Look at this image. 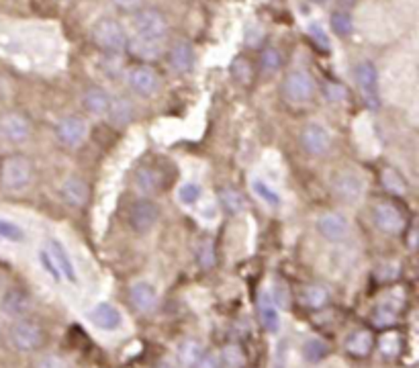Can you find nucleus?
<instances>
[{
    "label": "nucleus",
    "instance_id": "obj_1",
    "mask_svg": "<svg viewBox=\"0 0 419 368\" xmlns=\"http://www.w3.org/2000/svg\"><path fill=\"white\" fill-rule=\"evenodd\" d=\"M90 41L105 53H121L127 46V33L113 16H100L90 29Z\"/></svg>",
    "mask_w": 419,
    "mask_h": 368
},
{
    "label": "nucleus",
    "instance_id": "obj_2",
    "mask_svg": "<svg viewBox=\"0 0 419 368\" xmlns=\"http://www.w3.org/2000/svg\"><path fill=\"white\" fill-rule=\"evenodd\" d=\"M315 92H317V82L311 76V72L303 68L286 72L280 82V94L291 105H307L313 101Z\"/></svg>",
    "mask_w": 419,
    "mask_h": 368
},
{
    "label": "nucleus",
    "instance_id": "obj_3",
    "mask_svg": "<svg viewBox=\"0 0 419 368\" xmlns=\"http://www.w3.org/2000/svg\"><path fill=\"white\" fill-rule=\"evenodd\" d=\"M33 180V164L31 160L27 155H21V153H15V155H9L4 162H2V168H0V183L6 190L11 193H21L25 190Z\"/></svg>",
    "mask_w": 419,
    "mask_h": 368
},
{
    "label": "nucleus",
    "instance_id": "obj_4",
    "mask_svg": "<svg viewBox=\"0 0 419 368\" xmlns=\"http://www.w3.org/2000/svg\"><path fill=\"white\" fill-rule=\"evenodd\" d=\"M373 223L385 235H401L407 230V215L395 200H378L373 207Z\"/></svg>",
    "mask_w": 419,
    "mask_h": 368
},
{
    "label": "nucleus",
    "instance_id": "obj_5",
    "mask_svg": "<svg viewBox=\"0 0 419 368\" xmlns=\"http://www.w3.org/2000/svg\"><path fill=\"white\" fill-rule=\"evenodd\" d=\"M9 339H11L13 348L19 352H35L43 346L46 332L39 323L33 322V320H19L9 329Z\"/></svg>",
    "mask_w": 419,
    "mask_h": 368
},
{
    "label": "nucleus",
    "instance_id": "obj_6",
    "mask_svg": "<svg viewBox=\"0 0 419 368\" xmlns=\"http://www.w3.org/2000/svg\"><path fill=\"white\" fill-rule=\"evenodd\" d=\"M133 29H135V35H140L143 39H152V41H162L166 39L168 35V19L162 11L157 9H140L135 13V19H133Z\"/></svg>",
    "mask_w": 419,
    "mask_h": 368
},
{
    "label": "nucleus",
    "instance_id": "obj_7",
    "mask_svg": "<svg viewBox=\"0 0 419 368\" xmlns=\"http://www.w3.org/2000/svg\"><path fill=\"white\" fill-rule=\"evenodd\" d=\"M354 78H356L358 91L368 108L381 107V94H378V72L373 61L362 60L354 66Z\"/></svg>",
    "mask_w": 419,
    "mask_h": 368
},
{
    "label": "nucleus",
    "instance_id": "obj_8",
    "mask_svg": "<svg viewBox=\"0 0 419 368\" xmlns=\"http://www.w3.org/2000/svg\"><path fill=\"white\" fill-rule=\"evenodd\" d=\"M331 193L342 203H356L364 195V180L354 170H342L331 178Z\"/></svg>",
    "mask_w": 419,
    "mask_h": 368
},
{
    "label": "nucleus",
    "instance_id": "obj_9",
    "mask_svg": "<svg viewBox=\"0 0 419 368\" xmlns=\"http://www.w3.org/2000/svg\"><path fill=\"white\" fill-rule=\"evenodd\" d=\"M88 138V123L78 115H68L56 125V139L63 148L76 150Z\"/></svg>",
    "mask_w": 419,
    "mask_h": 368
},
{
    "label": "nucleus",
    "instance_id": "obj_10",
    "mask_svg": "<svg viewBox=\"0 0 419 368\" xmlns=\"http://www.w3.org/2000/svg\"><path fill=\"white\" fill-rule=\"evenodd\" d=\"M331 133L327 131V127L319 123H307L301 129V145L303 150L313 155V158H321L327 155L331 150Z\"/></svg>",
    "mask_w": 419,
    "mask_h": 368
},
{
    "label": "nucleus",
    "instance_id": "obj_11",
    "mask_svg": "<svg viewBox=\"0 0 419 368\" xmlns=\"http://www.w3.org/2000/svg\"><path fill=\"white\" fill-rule=\"evenodd\" d=\"M0 138L15 145L25 143L31 138V125L27 121V117L16 111L0 115Z\"/></svg>",
    "mask_w": 419,
    "mask_h": 368
},
{
    "label": "nucleus",
    "instance_id": "obj_12",
    "mask_svg": "<svg viewBox=\"0 0 419 368\" xmlns=\"http://www.w3.org/2000/svg\"><path fill=\"white\" fill-rule=\"evenodd\" d=\"M317 233L331 244H342L350 237V221L342 213H324L317 219Z\"/></svg>",
    "mask_w": 419,
    "mask_h": 368
},
{
    "label": "nucleus",
    "instance_id": "obj_13",
    "mask_svg": "<svg viewBox=\"0 0 419 368\" xmlns=\"http://www.w3.org/2000/svg\"><path fill=\"white\" fill-rule=\"evenodd\" d=\"M160 209L150 199H138L129 207V225L135 233H148L157 223Z\"/></svg>",
    "mask_w": 419,
    "mask_h": 368
},
{
    "label": "nucleus",
    "instance_id": "obj_14",
    "mask_svg": "<svg viewBox=\"0 0 419 368\" xmlns=\"http://www.w3.org/2000/svg\"><path fill=\"white\" fill-rule=\"evenodd\" d=\"M129 86L131 91L135 92L141 98H150L154 96L157 88H160V80L155 76V72L150 68V66H135L131 72H129Z\"/></svg>",
    "mask_w": 419,
    "mask_h": 368
},
{
    "label": "nucleus",
    "instance_id": "obj_15",
    "mask_svg": "<svg viewBox=\"0 0 419 368\" xmlns=\"http://www.w3.org/2000/svg\"><path fill=\"white\" fill-rule=\"evenodd\" d=\"M60 195H62L63 203L72 209H82L86 203H88V197H90V188L84 178L80 176H68L62 183V188H60Z\"/></svg>",
    "mask_w": 419,
    "mask_h": 368
},
{
    "label": "nucleus",
    "instance_id": "obj_16",
    "mask_svg": "<svg viewBox=\"0 0 419 368\" xmlns=\"http://www.w3.org/2000/svg\"><path fill=\"white\" fill-rule=\"evenodd\" d=\"M125 49L129 51L131 58L140 60L141 63H148V61H155L160 56H162V41H152V39H143L140 35H133V37H127V46Z\"/></svg>",
    "mask_w": 419,
    "mask_h": 368
},
{
    "label": "nucleus",
    "instance_id": "obj_17",
    "mask_svg": "<svg viewBox=\"0 0 419 368\" xmlns=\"http://www.w3.org/2000/svg\"><path fill=\"white\" fill-rule=\"evenodd\" d=\"M133 184H135V190L140 195L150 197V195H155L162 188L164 178H162L160 170L152 168V166H140L133 172Z\"/></svg>",
    "mask_w": 419,
    "mask_h": 368
},
{
    "label": "nucleus",
    "instance_id": "obj_18",
    "mask_svg": "<svg viewBox=\"0 0 419 368\" xmlns=\"http://www.w3.org/2000/svg\"><path fill=\"white\" fill-rule=\"evenodd\" d=\"M168 61L178 74H188L195 68V49L188 41H176L168 51Z\"/></svg>",
    "mask_w": 419,
    "mask_h": 368
},
{
    "label": "nucleus",
    "instance_id": "obj_19",
    "mask_svg": "<svg viewBox=\"0 0 419 368\" xmlns=\"http://www.w3.org/2000/svg\"><path fill=\"white\" fill-rule=\"evenodd\" d=\"M129 299H131V305L135 307L138 311L148 313V311H152L155 307V303H157V292H155V289L150 282L140 280V282L131 285V289H129Z\"/></svg>",
    "mask_w": 419,
    "mask_h": 368
},
{
    "label": "nucleus",
    "instance_id": "obj_20",
    "mask_svg": "<svg viewBox=\"0 0 419 368\" xmlns=\"http://www.w3.org/2000/svg\"><path fill=\"white\" fill-rule=\"evenodd\" d=\"M88 320H90L96 327L110 332V329H117V327L121 325V311L115 305H110V303H98V305L94 307L93 311L88 313Z\"/></svg>",
    "mask_w": 419,
    "mask_h": 368
},
{
    "label": "nucleus",
    "instance_id": "obj_21",
    "mask_svg": "<svg viewBox=\"0 0 419 368\" xmlns=\"http://www.w3.org/2000/svg\"><path fill=\"white\" fill-rule=\"evenodd\" d=\"M343 348L354 358H366L374 348L373 332L371 329H358L354 334H350L346 344H343Z\"/></svg>",
    "mask_w": 419,
    "mask_h": 368
},
{
    "label": "nucleus",
    "instance_id": "obj_22",
    "mask_svg": "<svg viewBox=\"0 0 419 368\" xmlns=\"http://www.w3.org/2000/svg\"><path fill=\"white\" fill-rule=\"evenodd\" d=\"M29 305H31V299H29V295L23 291V289H11V291H6V295L2 297V303H0L2 311L6 315H11V317L25 315Z\"/></svg>",
    "mask_w": 419,
    "mask_h": 368
},
{
    "label": "nucleus",
    "instance_id": "obj_23",
    "mask_svg": "<svg viewBox=\"0 0 419 368\" xmlns=\"http://www.w3.org/2000/svg\"><path fill=\"white\" fill-rule=\"evenodd\" d=\"M258 311H260V322L264 325L268 334H276L280 329V315L279 307L274 305V301L270 299L268 292H262L258 299Z\"/></svg>",
    "mask_w": 419,
    "mask_h": 368
},
{
    "label": "nucleus",
    "instance_id": "obj_24",
    "mask_svg": "<svg viewBox=\"0 0 419 368\" xmlns=\"http://www.w3.org/2000/svg\"><path fill=\"white\" fill-rule=\"evenodd\" d=\"M110 96L103 88H88L82 96V107L94 117H105L109 111Z\"/></svg>",
    "mask_w": 419,
    "mask_h": 368
},
{
    "label": "nucleus",
    "instance_id": "obj_25",
    "mask_svg": "<svg viewBox=\"0 0 419 368\" xmlns=\"http://www.w3.org/2000/svg\"><path fill=\"white\" fill-rule=\"evenodd\" d=\"M133 115H135V108H133V103H131L129 98H125V96H115V98H110L107 117H109V121L113 123V125L123 127L127 123H131Z\"/></svg>",
    "mask_w": 419,
    "mask_h": 368
},
{
    "label": "nucleus",
    "instance_id": "obj_26",
    "mask_svg": "<svg viewBox=\"0 0 419 368\" xmlns=\"http://www.w3.org/2000/svg\"><path fill=\"white\" fill-rule=\"evenodd\" d=\"M219 205H221V209L227 215H239L248 209L246 197L237 188H233V186L219 188Z\"/></svg>",
    "mask_w": 419,
    "mask_h": 368
},
{
    "label": "nucleus",
    "instance_id": "obj_27",
    "mask_svg": "<svg viewBox=\"0 0 419 368\" xmlns=\"http://www.w3.org/2000/svg\"><path fill=\"white\" fill-rule=\"evenodd\" d=\"M381 184H383V188L387 190L388 195H393V197H405L407 190H409L407 178L399 170L390 168V166H385V168L381 170Z\"/></svg>",
    "mask_w": 419,
    "mask_h": 368
},
{
    "label": "nucleus",
    "instance_id": "obj_28",
    "mask_svg": "<svg viewBox=\"0 0 419 368\" xmlns=\"http://www.w3.org/2000/svg\"><path fill=\"white\" fill-rule=\"evenodd\" d=\"M47 250H49L51 258H53V262H56V266H58L60 275H62L63 278H68L70 282H76L78 276H76V270H74V264H72V260H70L68 252L63 250V245L60 244L58 240H49Z\"/></svg>",
    "mask_w": 419,
    "mask_h": 368
},
{
    "label": "nucleus",
    "instance_id": "obj_29",
    "mask_svg": "<svg viewBox=\"0 0 419 368\" xmlns=\"http://www.w3.org/2000/svg\"><path fill=\"white\" fill-rule=\"evenodd\" d=\"M202 356H205L202 344L197 339H185L178 348V360L185 368H197Z\"/></svg>",
    "mask_w": 419,
    "mask_h": 368
},
{
    "label": "nucleus",
    "instance_id": "obj_30",
    "mask_svg": "<svg viewBox=\"0 0 419 368\" xmlns=\"http://www.w3.org/2000/svg\"><path fill=\"white\" fill-rule=\"evenodd\" d=\"M229 74L239 86H249L254 80V66L246 56H237L229 66Z\"/></svg>",
    "mask_w": 419,
    "mask_h": 368
},
{
    "label": "nucleus",
    "instance_id": "obj_31",
    "mask_svg": "<svg viewBox=\"0 0 419 368\" xmlns=\"http://www.w3.org/2000/svg\"><path fill=\"white\" fill-rule=\"evenodd\" d=\"M282 63H284V58H282V51H280L279 47L268 46L262 49V53H260V70L264 72L266 76L276 74L282 68Z\"/></svg>",
    "mask_w": 419,
    "mask_h": 368
},
{
    "label": "nucleus",
    "instance_id": "obj_32",
    "mask_svg": "<svg viewBox=\"0 0 419 368\" xmlns=\"http://www.w3.org/2000/svg\"><path fill=\"white\" fill-rule=\"evenodd\" d=\"M303 303L311 309H321L329 303V292L321 285H307L303 289Z\"/></svg>",
    "mask_w": 419,
    "mask_h": 368
},
{
    "label": "nucleus",
    "instance_id": "obj_33",
    "mask_svg": "<svg viewBox=\"0 0 419 368\" xmlns=\"http://www.w3.org/2000/svg\"><path fill=\"white\" fill-rule=\"evenodd\" d=\"M329 23H331V29L338 37H350L352 31H354V21H352V15L350 11H333L331 16H329Z\"/></svg>",
    "mask_w": 419,
    "mask_h": 368
},
{
    "label": "nucleus",
    "instance_id": "obj_34",
    "mask_svg": "<svg viewBox=\"0 0 419 368\" xmlns=\"http://www.w3.org/2000/svg\"><path fill=\"white\" fill-rule=\"evenodd\" d=\"M252 190L256 193V197L260 200H264L268 207H280L282 205V197L279 193L270 186L268 183H264L262 178H254L252 180Z\"/></svg>",
    "mask_w": 419,
    "mask_h": 368
},
{
    "label": "nucleus",
    "instance_id": "obj_35",
    "mask_svg": "<svg viewBox=\"0 0 419 368\" xmlns=\"http://www.w3.org/2000/svg\"><path fill=\"white\" fill-rule=\"evenodd\" d=\"M378 348H381L383 356L395 358L397 354L401 352V348H403V337H401L399 332H385L381 336V339H378Z\"/></svg>",
    "mask_w": 419,
    "mask_h": 368
},
{
    "label": "nucleus",
    "instance_id": "obj_36",
    "mask_svg": "<svg viewBox=\"0 0 419 368\" xmlns=\"http://www.w3.org/2000/svg\"><path fill=\"white\" fill-rule=\"evenodd\" d=\"M197 262H199V266H201L202 270H211V268L215 266V262H217V252H215L213 240H209V237L201 240V244L197 247Z\"/></svg>",
    "mask_w": 419,
    "mask_h": 368
},
{
    "label": "nucleus",
    "instance_id": "obj_37",
    "mask_svg": "<svg viewBox=\"0 0 419 368\" xmlns=\"http://www.w3.org/2000/svg\"><path fill=\"white\" fill-rule=\"evenodd\" d=\"M327 354H329V346H327V342H324V339H309L303 346V356H305V360L311 362V364L321 362Z\"/></svg>",
    "mask_w": 419,
    "mask_h": 368
},
{
    "label": "nucleus",
    "instance_id": "obj_38",
    "mask_svg": "<svg viewBox=\"0 0 419 368\" xmlns=\"http://www.w3.org/2000/svg\"><path fill=\"white\" fill-rule=\"evenodd\" d=\"M219 360H221L227 368H244V364H246V354H244V350H242L239 346L229 344V346L223 348Z\"/></svg>",
    "mask_w": 419,
    "mask_h": 368
},
{
    "label": "nucleus",
    "instance_id": "obj_39",
    "mask_svg": "<svg viewBox=\"0 0 419 368\" xmlns=\"http://www.w3.org/2000/svg\"><path fill=\"white\" fill-rule=\"evenodd\" d=\"M397 309L395 307H390L388 303H383V305H378L374 309V315H373V323L376 327H388V325H393V323L397 322Z\"/></svg>",
    "mask_w": 419,
    "mask_h": 368
},
{
    "label": "nucleus",
    "instance_id": "obj_40",
    "mask_svg": "<svg viewBox=\"0 0 419 368\" xmlns=\"http://www.w3.org/2000/svg\"><path fill=\"white\" fill-rule=\"evenodd\" d=\"M0 240H6V242H23V240H25V231L21 230L16 223H11V221L0 219Z\"/></svg>",
    "mask_w": 419,
    "mask_h": 368
},
{
    "label": "nucleus",
    "instance_id": "obj_41",
    "mask_svg": "<svg viewBox=\"0 0 419 368\" xmlns=\"http://www.w3.org/2000/svg\"><path fill=\"white\" fill-rule=\"evenodd\" d=\"M201 186L197 183H187L180 186V190H178V199H180V203L182 205H187V207H190V205H195L197 200L201 199Z\"/></svg>",
    "mask_w": 419,
    "mask_h": 368
},
{
    "label": "nucleus",
    "instance_id": "obj_42",
    "mask_svg": "<svg viewBox=\"0 0 419 368\" xmlns=\"http://www.w3.org/2000/svg\"><path fill=\"white\" fill-rule=\"evenodd\" d=\"M272 301H274V305L276 307H289L291 305V291H289V287L284 285V282H276L274 285V289H272V297H270Z\"/></svg>",
    "mask_w": 419,
    "mask_h": 368
},
{
    "label": "nucleus",
    "instance_id": "obj_43",
    "mask_svg": "<svg viewBox=\"0 0 419 368\" xmlns=\"http://www.w3.org/2000/svg\"><path fill=\"white\" fill-rule=\"evenodd\" d=\"M39 260H41L43 268L49 272V276H51L53 280H60V278H62V275H60V270H58V266H56V262H53V258H51V254H49L47 247H41V250H39Z\"/></svg>",
    "mask_w": 419,
    "mask_h": 368
},
{
    "label": "nucleus",
    "instance_id": "obj_44",
    "mask_svg": "<svg viewBox=\"0 0 419 368\" xmlns=\"http://www.w3.org/2000/svg\"><path fill=\"white\" fill-rule=\"evenodd\" d=\"M35 368H72V367H70V362H68V360H63L62 356L47 354V356H43V358L35 364Z\"/></svg>",
    "mask_w": 419,
    "mask_h": 368
},
{
    "label": "nucleus",
    "instance_id": "obj_45",
    "mask_svg": "<svg viewBox=\"0 0 419 368\" xmlns=\"http://www.w3.org/2000/svg\"><path fill=\"white\" fill-rule=\"evenodd\" d=\"M309 35H311V39H313V44L317 46V49H321V51H329V39H327L326 31L321 29L319 25H311Z\"/></svg>",
    "mask_w": 419,
    "mask_h": 368
},
{
    "label": "nucleus",
    "instance_id": "obj_46",
    "mask_svg": "<svg viewBox=\"0 0 419 368\" xmlns=\"http://www.w3.org/2000/svg\"><path fill=\"white\" fill-rule=\"evenodd\" d=\"M110 2H113V6H115L117 11H121L125 15L138 13L140 9H143V0H110Z\"/></svg>",
    "mask_w": 419,
    "mask_h": 368
},
{
    "label": "nucleus",
    "instance_id": "obj_47",
    "mask_svg": "<svg viewBox=\"0 0 419 368\" xmlns=\"http://www.w3.org/2000/svg\"><path fill=\"white\" fill-rule=\"evenodd\" d=\"M197 368H221V360L215 354H207V356H202Z\"/></svg>",
    "mask_w": 419,
    "mask_h": 368
},
{
    "label": "nucleus",
    "instance_id": "obj_48",
    "mask_svg": "<svg viewBox=\"0 0 419 368\" xmlns=\"http://www.w3.org/2000/svg\"><path fill=\"white\" fill-rule=\"evenodd\" d=\"M327 94H329L331 101H342V98H346V91H343L342 84H329L327 86Z\"/></svg>",
    "mask_w": 419,
    "mask_h": 368
},
{
    "label": "nucleus",
    "instance_id": "obj_49",
    "mask_svg": "<svg viewBox=\"0 0 419 368\" xmlns=\"http://www.w3.org/2000/svg\"><path fill=\"white\" fill-rule=\"evenodd\" d=\"M356 2L358 0H336V4H338L340 11H350V9H354Z\"/></svg>",
    "mask_w": 419,
    "mask_h": 368
},
{
    "label": "nucleus",
    "instance_id": "obj_50",
    "mask_svg": "<svg viewBox=\"0 0 419 368\" xmlns=\"http://www.w3.org/2000/svg\"><path fill=\"white\" fill-rule=\"evenodd\" d=\"M409 233V250H415V237H418V233L415 230H405Z\"/></svg>",
    "mask_w": 419,
    "mask_h": 368
},
{
    "label": "nucleus",
    "instance_id": "obj_51",
    "mask_svg": "<svg viewBox=\"0 0 419 368\" xmlns=\"http://www.w3.org/2000/svg\"><path fill=\"white\" fill-rule=\"evenodd\" d=\"M274 368H284V350H282V346H280L279 356H276V364Z\"/></svg>",
    "mask_w": 419,
    "mask_h": 368
},
{
    "label": "nucleus",
    "instance_id": "obj_52",
    "mask_svg": "<svg viewBox=\"0 0 419 368\" xmlns=\"http://www.w3.org/2000/svg\"><path fill=\"white\" fill-rule=\"evenodd\" d=\"M155 368H174L172 364H168V362H162V364H157Z\"/></svg>",
    "mask_w": 419,
    "mask_h": 368
},
{
    "label": "nucleus",
    "instance_id": "obj_53",
    "mask_svg": "<svg viewBox=\"0 0 419 368\" xmlns=\"http://www.w3.org/2000/svg\"><path fill=\"white\" fill-rule=\"evenodd\" d=\"M311 2H313V4H326L327 0H311Z\"/></svg>",
    "mask_w": 419,
    "mask_h": 368
}]
</instances>
